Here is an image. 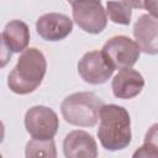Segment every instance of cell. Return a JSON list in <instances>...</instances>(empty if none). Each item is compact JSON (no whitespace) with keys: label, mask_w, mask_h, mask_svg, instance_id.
Segmentation results:
<instances>
[{"label":"cell","mask_w":158,"mask_h":158,"mask_svg":"<svg viewBox=\"0 0 158 158\" xmlns=\"http://www.w3.org/2000/svg\"><path fill=\"white\" fill-rule=\"evenodd\" d=\"M47 70L44 54L35 47L21 52L19 60L7 77V86L19 95L35 91L42 83Z\"/></svg>","instance_id":"obj_1"},{"label":"cell","mask_w":158,"mask_h":158,"mask_svg":"<svg viewBox=\"0 0 158 158\" xmlns=\"http://www.w3.org/2000/svg\"><path fill=\"white\" fill-rule=\"evenodd\" d=\"M98 138L106 151H120L131 143V118L128 111L118 105H104L100 111Z\"/></svg>","instance_id":"obj_2"},{"label":"cell","mask_w":158,"mask_h":158,"mask_svg":"<svg viewBox=\"0 0 158 158\" xmlns=\"http://www.w3.org/2000/svg\"><path fill=\"white\" fill-rule=\"evenodd\" d=\"M100 96L91 91H79L68 95L60 105L62 116L69 125L93 127L100 118V111L104 106Z\"/></svg>","instance_id":"obj_3"},{"label":"cell","mask_w":158,"mask_h":158,"mask_svg":"<svg viewBox=\"0 0 158 158\" xmlns=\"http://www.w3.org/2000/svg\"><path fill=\"white\" fill-rule=\"evenodd\" d=\"M106 60L114 69L132 68L139 58L141 49L138 44L127 36L111 37L101 49Z\"/></svg>","instance_id":"obj_4"},{"label":"cell","mask_w":158,"mask_h":158,"mask_svg":"<svg viewBox=\"0 0 158 158\" xmlns=\"http://www.w3.org/2000/svg\"><path fill=\"white\" fill-rule=\"evenodd\" d=\"M73 20L85 32L98 35L107 25V14L100 0H77L72 4Z\"/></svg>","instance_id":"obj_5"},{"label":"cell","mask_w":158,"mask_h":158,"mask_svg":"<svg viewBox=\"0 0 158 158\" xmlns=\"http://www.w3.org/2000/svg\"><path fill=\"white\" fill-rule=\"evenodd\" d=\"M25 127L32 138L51 139L57 135L59 120L52 109L37 105L26 111Z\"/></svg>","instance_id":"obj_6"},{"label":"cell","mask_w":158,"mask_h":158,"mask_svg":"<svg viewBox=\"0 0 158 158\" xmlns=\"http://www.w3.org/2000/svg\"><path fill=\"white\" fill-rule=\"evenodd\" d=\"M114 68L101 51L86 52L78 62V73L85 83L99 85L106 83L114 74Z\"/></svg>","instance_id":"obj_7"},{"label":"cell","mask_w":158,"mask_h":158,"mask_svg":"<svg viewBox=\"0 0 158 158\" xmlns=\"http://www.w3.org/2000/svg\"><path fill=\"white\" fill-rule=\"evenodd\" d=\"M73 21L63 14L49 12L40 16L36 21V31L41 38L51 42L62 41L70 35Z\"/></svg>","instance_id":"obj_8"},{"label":"cell","mask_w":158,"mask_h":158,"mask_svg":"<svg viewBox=\"0 0 158 158\" xmlns=\"http://www.w3.org/2000/svg\"><path fill=\"white\" fill-rule=\"evenodd\" d=\"M133 36L139 49L147 54H158V19L149 15H141L133 26Z\"/></svg>","instance_id":"obj_9"},{"label":"cell","mask_w":158,"mask_h":158,"mask_svg":"<svg viewBox=\"0 0 158 158\" xmlns=\"http://www.w3.org/2000/svg\"><path fill=\"white\" fill-rule=\"evenodd\" d=\"M63 152L67 158H95L98 157V144L90 133L75 130L65 136Z\"/></svg>","instance_id":"obj_10"},{"label":"cell","mask_w":158,"mask_h":158,"mask_svg":"<svg viewBox=\"0 0 158 158\" xmlns=\"http://www.w3.org/2000/svg\"><path fill=\"white\" fill-rule=\"evenodd\" d=\"M2 41V56L7 52V57L12 53L23 52L30 42L28 26L21 20H12L7 22L1 33Z\"/></svg>","instance_id":"obj_11"},{"label":"cell","mask_w":158,"mask_h":158,"mask_svg":"<svg viewBox=\"0 0 158 158\" xmlns=\"http://www.w3.org/2000/svg\"><path fill=\"white\" fill-rule=\"evenodd\" d=\"M144 86V79L138 70L132 68L121 69L112 79V93L118 99H132Z\"/></svg>","instance_id":"obj_12"},{"label":"cell","mask_w":158,"mask_h":158,"mask_svg":"<svg viewBox=\"0 0 158 158\" xmlns=\"http://www.w3.org/2000/svg\"><path fill=\"white\" fill-rule=\"evenodd\" d=\"M133 157L142 158H158V122L153 123L144 136L143 146H141L135 153Z\"/></svg>","instance_id":"obj_13"},{"label":"cell","mask_w":158,"mask_h":158,"mask_svg":"<svg viewBox=\"0 0 158 158\" xmlns=\"http://www.w3.org/2000/svg\"><path fill=\"white\" fill-rule=\"evenodd\" d=\"M26 157H49L56 158L57 151L53 138L51 139H37L32 138L26 144Z\"/></svg>","instance_id":"obj_14"},{"label":"cell","mask_w":158,"mask_h":158,"mask_svg":"<svg viewBox=\"0 0 158 158\" xmlns=\"http://www.w3.org/2000/svg\"><path fill=\"white\" fill-rule=\"evenodd\" d=\"M106 14L114 23L118 25H130L132 10L123 1H107L106 2Z\"/></svg>","instance_id":"obj_15"},{"label":"cell","mask_w":158,"mask_h":158,"mask_svg":"<svg viewBox=\"0 0 158 158\" xmlns=\"http://www.w3.org/2000/svg\"><path fill=\"white\" fill-rule=\"evenodd\" d=\"M144 9L149 15L158 19V0H144Z\"/></svg>","instance_id":"obj_16"},{"label":"cell","mask_w":158,"mask_h":158,"mask_svg":"<svg viewBox=\"0 0 158 158\" xmlns=\"http://www.w3.org/2000/svg\"><path fill=\"white\" fill-rule=\"evenodd\" d=\"M122 1L133 9H143L144 7V0H122Z\"/></svg>","instance_id":"obj_17"},{"label":"cell","mask_w":158,"mask_h":158,"mask_svg":"<svg viewBox=\"0 0 158 158\" xmlns=\"http://www.w3.org/2000/svg\"><path fill=\"white\" fill-rule=\"evenodd\" d=\"M74 1H77V0H68V2H70V4H73Z\"/></svg>","instance_id":"obj_18"}]
</instances>
